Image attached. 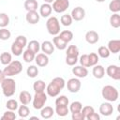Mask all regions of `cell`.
Listing matches in <instances>:
<instances>
[{
    "mask_svg": "<svg viewBox=\"0 0 120 120\" xmlns=\"http://www.w3.org/2000/svg\"><path fill=\"white\" fill-rule=\"evenodd\" d=\"M65 85H66V82L62 77H55L54 79H52V81L48 84L46 88L48 96L52 98L58 96L60 91L65 87Z\"/></svg>",
    "mask_w": 120,
    "mask_h": 120,
    "instance_id": "cell-1",
    "label": "cell"
},
{
    "mask_svg": "<svg viewBox=\"0 0 120 120\" xmlns=\"http://www.w3.org/2000/svg\"><path fill=\"white\" fill-rule=\"evenodd\" d=\"M1 87H2V91H3L4 96L9 98V97H12L15 94L16 82L12 78L7 77L1 82Z\"/></svg>",
    "mask_w": 120,
    "mask_h": 120,
    "instance_id": "cell-2",
    "label": "cell"
},
{
    "mask_svg": "<svg viewBox=\"0 0 120 120\" xmlns=\"http://www.w3.org/2000/svg\"><path fill=\"white\" fill-rule=\"evenodd\" d=\"M22 70V63L18 60H15V61H11L8 65H7V67L4 68L3 72L6 77H12L14 75L21 73Z\"/></svg>",
    "mask_w": 120,
    "mask_h": 120,
    "instance_id": "cell-3",
    "label": "cell"
},
{
    "mask_svg": "<svg viewBox=\"0 0 120 120\" xmlns=\"http://www.w3.org/2000/svg\"><path fill=\"white\" fill-rule=\"evenodd\" d=\"M101 95H102V98L104 99L108 100L109 102L116 101L118 99V97H119L118 90L115 87H113L112 85H105L102 88Z\"/></svg>",
    "mask_w": 120,
    "mask_h": 120,
    "instance_id": "cell-4",
    "label": "cell"
},
{
    "mask_svg": "<svg viewBox=\"0 0 120 120\" xmlns=\"http://www.w3.org/2000/svg\"><path fill=\"white\" fill-rule=\"evenodd\" d=\"M46 27L49 34L57 36L60 33V22L56 17H50L46 22Z\"/></svg>",
    "mask_w": 120,
    "mask_h": 120,
    "instance_id": "cell-5",
    "label": "cell"
},
{
    "mask_svg": "<svg viewBox=\"0 0 120 120\" xmlns=\"http://www.w3.org/2000/svg\"><path fill=\"white\" fill-rule=\"evenodd\" d=\"M47 101V95L44 92H38L35 94L33 98V107L37 110H40L44 107Z\"/></svg>",
    "mask_w": 120,
    "mask_h": 120,
    "instance_id": "cell-6",
    "label": "cell"
},
{
    "mask_svg": "<svg viewBox=\"0 0 120 120\" xmlns=\"http://www.w3.org/2000/svg\"><path fill=\"white\" fill-rule=\"evenodd\" d=\"M69 7L68 0H54L52 2V9L56 13H63L65 12Z\"/></svg>",
    "mask_w": 120,
    "mask_h": 120,
    "instance_id": "cell-7",
    "label": "cell"
},
{
    "mask_svg": "<svg viewBox=\"0 0 120 120\" xmlns=\"http://www.w3.org/2000/svg\"><path fill=\"white\" fill-rule=\"evenodd\" d=\"M106 73L110 78L113 80H120V68L116 65H110L106 68Z\"/></svg>",
    "mask_w": 120,
    "mask_h": 120,
    "instance_id": "cell-8",
    "label": "cell"
},
{
    "mask_svg": "<svg viewBox=\"0 0 120 120\" xmlns=\"http://www.w3.org/2000/svg\"><path fill=\"white\" fill-rule=\"evenodd\" d=\"M67 88L70 93H77L81 88V82L78 78H71L67 82Z\"/></svg>",
    "mask_w": 120,
    "mask_h": 120,
    "instance_id": "cell-9",
    "label": "cell"
},
{
    "mask_svg": "<svg viewBox=\"0 0 120 120\" xmlns=\"http://www.w3.org/2000/svg\"><path fill=\"white\" fill-rule=\"evenodd\" d=\"M70 15H71V17H72V19L74 21L79 22V21H82L84 18V16H85V10L82 7H76V8H74L72 9Z\"/></svg>",
    "mask_w": 120,
    "mask_h": 120,
    "instance_id": "cell-10",
    "label": "cell"
},
{
    "mask_svg": "<svg viewBox=\"0 0 120 120\" xmlns=\"http://www.w3.org/2000/svg\"><path fill=\"white\" fill-rule=\"evenodd\" d=\"M99 112L104 116H109L113 112V107L110 102H104L99 107Z\"/></svg>",
    "mask_w": 120,
    "mask_h": 120,
    "instance_id": "cell-11",
    "label": "cell"
},
{
    "mask_svg": "<svg viewBox=\"0 0 120 120\" xmlns=\"http://www.w3.org/2000/svg\"><path fill=\"white\" fill-rule=\"evenodd\" d=\"M40 15L37 11H27V14L25 16L26 22L30 24H36L39 22Z\"/></svg>",
    "mask_w": 120,
    "mask_h": 120,
    "instance_id": "cell-12",
    "label": "cell"
},
{
    "mask_svg": "<svg viewBox=\"0 0 120 120\" xmlns=\"http://www.w3.org/2000/svg\"><path fill=\"white\" fill-rule=\"evenodd\" d=\"M72 73L78 78H85L88 75V70L85 67L76 66L72 68Z\"/></svg>",
    "mask_w": 120,
    "mask_h": 120,
    "instance_id": "cell-13",
    "label": "cell"
},
{
    "mask_svg": "<svg viewBox=\"0 0 120 120\" xmlns=\"http://www.w3.org/2000/svg\"><path fill=\"white\" fill-rule=\"evenodd\" d=\"M40 49L43 52V53H45L47 55H50L54 52V45L51 41L46 40V41L42 42V44L40 45Z\"/></svg>",
    "mask_w": 120,
    "mask_h": 120,
    "instance_id": "cell-14",
    "label": "cell"
},
{
    "mask_svg": "<svg viewBox=\"0 0 120 120\" xmlns=\"http://www.w3.org/2000/svg\"><path fill=\"white\" fill-rule=\"evenodd\" d=\"M85 40L89 44H95L99 40V36L96 31L90 30L85 34Z\"/></svg>",
    "mask_w": 120,
    "mask_h": 120,
    "instance_id": "cell-15",
    "label": "cell"
},
{
    "mask_svg": "<svg viewBox=\"0 0 120 120\" xmlns=\"http://www.w3.org/2000/svg\"><path fill=\"white\" fill-rule=\"evenodd\" d=\"M108 50L110 52L117 53L120 51V40L119 39H112L108 42Z\"/></svg>",
    "mask_w": 120,
    "mask_h": 120,
    "instance_id": "cell-16",
    "label": "cell"
},
{
    "mask_svg": "<svg viewBox=\"0 0 120 120\" xmlns=\"http://www.w3.org/2000/svg\"><path fill=\"white\" fill-rule=\"evenodd\" d=\"M35 61L38 67H46L49 63V58L45 53H38L35 56Z\"/></svg>",
    "mask_w": 120,
    "mask_h": 120,
    "instance_id": "cell-17",
    "label": "cell"
},
{
    "mask_svg": "<svg viewBox=\"0 0 120 120\" xmlns=\"http://www.w3.org/2000/svg\"><path fill=\"white\" fill-rule=\"evenodd\" d=\"M52 8L50 4L48 3H44L40 6L39 8V15L46 18V17H49L52 13Z\"/></svg>",
    "mask_w": 120,
    "mask_h": 120,
    "instance_id": "cell-18",
    "label": "cell"
},
{
    "mask_svg": "<svg viewBox=\"0 0 120 120\" xmlns=\"http://www.w3.org/2000/svg\"><path fill=\"white\" fill-rule=\"evenodd\" d=\"M92 74L97 79H101L105 75V69L101 65H95L92 70Z\"/></svg>",
    "mask_w": 120,
    "mask_h": 120,
    "instance_id": "cell-19",
    "label": "cell"
},
{
    "mask_svg": "<svg viewBox=\"0 0 120 120\" xmlns=\"http://www.w3.org/2000/svg\"><path fill=\"white\" fill-rule=\"evenodd\" d=\"M40 110H41V111H40V115H41V117L44 118V119H49V118H51V117L53 115V113H54V110H53L51 106L42 107Z\"/></svg>",
    "mask_w": 120,
    "mask_h": 120,
    "instance_id": "cell-20",
    "label": "cell"
},
{
    "mask_svg": "<svg viewBox=\"0 0 120 120\" xmlns=\"http://www.w3.org/2000/svg\"><path fill=\"white\" fill-rule=\"evenodd\" d=\"M19 99H20V101H21L22 104L27 105V104H29L30 101L32 100V96H31V94H30L28 91H22V92L20 93Z\"/></svg>",
    "mask_w": 120,
    "mask_h": 120,
    "instance_id": "cell-21",
    "label": "cell"
},
{
    "mask_svg": "<svg viewBox=\"0 0 120 120\" xmlns=\"http://www.w3.org/2000/svg\"><path fill=\"white\" fill-rule=\"evenodd\" d=\"M52 42H53V45L58 49V50H65L66 48H67V42L66 41H64L59 36H55L54 38H53V39H52Z\"/></svg>",
    "mask_w": 120,
    "mask_h": 120,
    "instance_id": "cell-22",
    "label": "cell"
},
{
    "mask_svg": "<svg viewBox=\"0 0 120 120\" xmlns=\"http://www.w3.org/2000/svg\"><path fill=\"white\" fill-rule=\"evenodd\" d=\"M38 3L37 0H26L24 2V8L27 11H37Z\"/></svg>",
    "mask_w": 120,
    "mask_h": 120,
    "instance_id": "cell-23",
    "label": "cell"
},
{
    "mask_svg": "<svg viewBox=\"0 0 120 120\" xmlns=\"http://www.w3.org/2000/svg\"><path fill=\"white\" fill-rule=\"evenodd\" d=\"M55 112L58 116L64 117L68 115V113L69 112V109L68 105H55Z\"/></svg>",
    "mask_w": 120,
    "mask_h": 120,
    "instance_id": "cell-24",
    "label": "cell"
},
{
    "mask_svg": "<svg viewBox=\"0 0 120 120\" xmlns=\"http://www.w3.org/2000/svg\"><path fill=\"white\" fill-rule=\"evenodd\" d=\"M46 88V84L45 82L42 81V80H38L34 82L33 84V89L35 91V93H38V92H44Z\"/></svg>",
    "mask_w": 120,
    "mask_h": 120,
    "instance_id": "cell-25",
    "label": "cell"
},
{
    "mask_svg": "<svg viewBox=\"0 0 120 120\" xmlns=\"http://www.w3.org/2000/svg\"><path fill=\"white\" fill-rule=\"evenodd\" d=\"M22 50H23V47L21 44H19L17 41H14L12 43V45H11V52H12V53L14 55H16V56L21 55L22 53Z\"/></svg>",
    "mask_w": 120,
    "mask_h": 120,
    "instance_id": "cell-26",
    "label": "cell"
},
{
    "mask_svg": "<svg viewBox=\"0 0 120 120\" xmlns=\"http://www.w3.org/2000/svg\"><path fill=\"white\" fill-rule=\"evenodd\" d=\"M110 23L113 28L120 27V15L118 13H113L110 18Z\"/></svg>",
    "mask_w": 120,
    "mask_h": 120,
    "instance_id": "cell-27",
    "label": "cell"
},
{
    "mask_svg": "<svg viewBox=\"0 0 120 120\" xmlns=\"http://www.w3.org/2000/svg\"><path fill=\"white\" fill-rule=\"evenodd\" d=\"M27 49L32 51L35 54H37L40 50V44L37 40H31L27 45Z\"/></svg>",
    "mask_w": 120,
    "mask_h": 120,
    "instance_id": "cell-28",
    "label": "cell"
},
{
    "mask_svg": "<svg viewBox=\"0 0 120 120\" xmlns=\"http://www.w3.org/2000/svg\"><path fill=\"white\" fill-rule=\"evenodd\" d=\"M59 37H60L64 41H66L67 43H68V42L71 41L72 38H73V33H72L71 31H69V30H65V31H62V32L60 33Z\"/></svg>",
    "mask_w": 120,
    "mask_h": 120,
    "instance_id": "cell-29",
    "label": "cell"
},
{
    "mask_svg": "<svg viewBox=\"0 0 120 120\" xmlns=\"http://www.w3.org/2000/svg\"><path fill=\"white\" fill-rule=\"evenodd\" d=\"M12 60V56L9 52H4L1 53L0 55V63L3 64V65H8Z\"/></svg>",
    "mask_w": 120,
    "mask_h": 120,
    "instance_id": "cell-30",
    "label": "cell"
},
{
    "mask_svg": "<svg viewBox=\"0 0 120 120\" xmlns=\"http://www.w3.org/2000/svg\"><path fill=\"white\" fill-rule=\"evenodd\" d=\"M109 9L113 13H118L120 11V0H112L109 4Z\"/></svg>",
    "mask_w": 120,
    "mask_h": 120,
    "instance_id": "cell-31",
    "label": "cell"
},
{
    "mask_svg": "<svg viewBox=\"0 0 120 120\" xmlns=\"http://www.w3.org/2000/svg\"><path fill=\"white\" fill-rule=\"evenodd\" d=\"M29 112H30V110H29V108L26 106V105H21L20 107H19V109H18V114H19V116L20 117H22V118H25V117H27L28 115H29Z\"/></svg>",
    "mask_w": 120,
    "mask_h": 120,
    "instance_id": "cell-32",
    "label": "cell"
},
{
    "mask_svg": "<svg viewBox=\"0 0 120 120\" xmlns=\"http://www.w3.org/2000/svg\"><path fill=\"white\" fill-rule=\"evenodd\" d=\"M35 56H36V54L32 52V51H30V50H25L24 52H23V54H22V57H23V60L26 62V63H30V62H32L34 59H35Z\"/></svg>",
    "mask_w": 120,
    "mask_h": 120,
    "instance_id": "cell-33",
    "label": "cell"
},
{
    "mask_svg": "<svg viewBox=\"0 0 120 120\" xmlns=\"http://www.w3.org/2000/svg\"><path fill=\"white\" fill-rule=\"evenodd\" d=\"M72 21H73V19H72L71 15H69V14H64V15L61 16V19H60V22H61V23L64 26H69V25H71Z\"/></svg>",
    "mask_w": 120,
    "mask_h": 120,
    "instance_id": "cell-34",
    "label": "cell"
},
{
    "mask_svg": "<svg viewBox=\"0 0 120 120\" xmlns=\"http://www.w3.org/2000/svg\"><path fill=\"white\" fill-rule=\"evenodd\" d=\"M9 23V17L7 13H0V27L5 28Z\"/></svg>",
    "mask_w": 120,
    "mask_h": 120,
    "instance_id": "cell-35",
    "label": "cell"
},
{
    "mask_svg": "<svg viewBox=\"0 0 120 120\" xmlns=\"http://www.w3.org/2000/svg\"><path fill=\"white\" fill-rule=\"evenodd\" d=\"M82 108V104L80 101H73L70 106H69V111L71 112H81Z\"/></svg>",
    "mask_w": 120,
    "mask_h": 120,
    "instance_id": "cell-36",
    "label": "cell"
},
{
    "mask_svg": "<svg viewBox=\"0 0 120 120\" xmlns=\"http://www.w3.org/2000/svg\"><path fill=\"white\" fill-rule=\"evenodd\" d=\"M26 73H27L28 77H30V78H35V77H37L38 74V68L36 66H30V67L27 68Z\"/></svg>",
    "mask_w": 120,
    "mask_h": 120,
    "instance_id": "cell-37",
    "label": "cell"
},
{
    "mask_svg": "<svg viewBox=\"0 0 120 120\" xmlns=\"http://www.w3.org/2000/svg\"><path fill=\"white\" fill-rule=\"evenodd\" d=\"M67 55L68 56H78L79 55V50L76 45H70L68 47L67 50Z\"/></svg>",
    "mask_w": 120,
    "mask_h": 120,
    "instance_id": "cell-38",
    "label": "cell"
},
{
    "mask_svg": "<svg viewBox=\"0 0 120 120\" xmlns=\"http://www.w3.org/2000/svg\"><path fill=\"white\" fill-rule=\"evenodd\" d=\"M98 55H99L100 57H102V58H108V57L110 56V53H111V52H110V51L108 50L107 47L101 46V47L98 48Z\"/></svg>",
    "mask_w": 120,
    "mask_h": 120,
    "instance_id": "cell-39",
    "label": "cell"
},
{
    "mask_svg": "<svg viewBox=\"0 0 120 120\" xmlns=\"http://www.w3.org/2000/svg\"><path fill=\"white\" fill-rule=\"evenodd\" d=\"M1 119L2 120H14V119H16V114H15L14 111L8 110V111L4 112V114L1 117Z\"/></svg>",
    "mask_w": 120,
    "mask_h": 120,
    "instance_id": "cell-40",
    "label": "cell"
},
{
    "mask_svg": "<svg viewBox=\"0 0 120 120\" xmlns=\"http://www.w3.org/2000/svg\"><path fill=\"white\" fill-rule=\"evenodd\" d=\"M88 60H89V66L94 67L98 62V55L95 52H91L90 54H88Z\"/></svg>",
    "mask_w": 120,
    "mask_h": 120,
    "instance_id": "cell-41",
    "label": "cell"
},
{
    "mask_svg": "<svg viewBox=\"0 0 120 120\" xmlns=\"http://www.w3.org/2000/svg\"><path fill=\"white\" fill-rule=\"evenodd\" d=\"M11 36V33L7 28H1L0 29V39L1 40H8L9 39Z\"/></svg>",
    "mask_w": 120,
    "mask_h": 120,
    "instance_id": "cell-42",
    "label": "cell"
},
{
    "mask_svg": "<svg viewBox=\"0 0 120 120\" xmlns=\"http://www.w3.org/2000/svg\"><path fill=\"white\" fill-rule=\"evenodd\" d=\"M6 107L8 108V110L15 111L18 109V102L15 99H8L6 103Z\"/></svg>",
    "mask_w": 120,
    "mask_h": 120,
    "instance_id": "cell-43",
    "label": "cell"
},
{
    "mask_svg": "<svg viewBox=\"0 0 120 120\" xmlns=\"http://www.w3.org/2000/svg\"><path fill=\"white\" fill-rule=\"evenodd\" d=\"M68 98L66 96H60L55 100V105H68Z\"/></svg>",
    "mask_w": 120,
    "mask_h": 120,
    "instance_id": "cell-44",
    "label": "cell"
},
{
    "mask_svg": "<svg viewBox=\"0 0 120 120\" xmlns=\"http://www.w3.org/2000/svg\"><path fill=\"white\" fill-rule=\"evenodd\" d=\"M81 112H82V114L84 115V118L86 119V117H87L91 112H95V110H94V108H93L92 106H84L83 108H82V111H81Z\"/></svg>",
    "mask_w": 120,
    "mask_h": 120,
    "instance_id": "cell-45",
    "label": "cell"
},
{
    "mask_svg": "<svg viewBox=\"0 0 120 120\" xmlns=\"http://www.w3.org/2000/svg\"><path fill=\"white\" fill-rule=\"evenodd\" d=\"M78 62V56H66V63L68 66H74Z\"/></svg>",
    "mask_w": 120,
    "mask_h": 120,
    "instance_id": "cell-46",
    "label": "cell"
},
{
    "mask_svg": "<svg viewBox=\"0 0 120 120\" xmlns=\"http://www.w3.org/2000/svg\"><path fill=\"white\" fill-rule=\"evenodd\" d=\"M80 63L82 67H85V68L90 67L89 66V60H88V54H82L80 57Z\"/></svg>",
    "mask_w": 120,
    "mask_h": 120,
    "instance_id": "cell-47",
    "label": "cell"
},
{
    "mask_svg": "<svg viewBox=\"0 0 120 120\" xmlns=\"http://www.w3.org/2000/svg\"><path fill=\"white\" fill-rule=\"evenodd\" d=\"M15 41H17L19 44H21L23 48H24V47L26 46V44H27V39H26V38H25L24 36H22V35L18 36V37L16 38Z\"/></svg>",
    "mask_w": 120,
    "mask_h": 120,
    "instance_id": "cell-48",
    "label": "cell"
},
{
    "mask_svg": "<svg viewBox=\"0 0 120 120\" xmlns=\"http://www.w3.org/2000/svg\"><path fill=\"white\" fill-rule=\"evenodd\" d=\"M72 119L73 120H84L85 118L82 112H72Z\"/></svg>",
    "mask_w": 120,
    "mask_h": 120,
    "instance_id": "cell-49",
    "label": "cell"
},
{
    "mask_svg": "<svg viewBox=\"0 0 120 120\" xmlns=\"http://www.w3.org/2000/svg\"><path fill=\"white\" fill-rule=\"evenodd\" d=\"M86 119H88V120H99V119H100V116H99V114H98L97 112H91V113L86 117Z\"/></svg>",
    "mask_w": 120,
    "mask_h": 120,
    "instance_id": "cell-50",
    "label": "cell"
},
{
    "mask_svg": "<svg viewBox=\"0 0 120 120\" xmlns=\"http://www.w3.org/2000/svg\"><path fill=\"white\" fill-rule=\"evenodd\" d=\"M5 78H6V76H5L4 72H3V70H0V84H1V82H3V80Z\"/></svg>",
    "mask_w": 120,
    "mask_h": 120,
    "instance_id": "cell-51",
    "label": "cell"
},
{
    "mask_svg": "<svg viewBox=\"0 0 120 120\" xmlns=\"http://www.w3.org/2000/svg\"><path fill=\"white\" fill-rule=\"evenodd\" d=\"M45 1V3H48V4H51V3H52L54 0H44Z\"/></svg>",
    "mask_w": 120,
    "mask_h": 120,
    "instance_id": "cell-52",
    "label": "cell"
},
{
    "mask_svg": "<svg viewBox=\"0 0 120 120\" xmlns=\"http://www.w3.org/2000/svg\"><path fill=\"white\" fill-rule=\"evenodd\" d=\"M30 119H38V118L36 117V116H32V117H30Z\"/></svg>",
    "mask_w": 120,
    "mask_h": 120,
    "instance_id": "cell-53",
    "label": "cell"
},
{
    "mask_svg": "<svg viewBox=\"0 0 120 120\" xmlns=\"http://www.w3.org/2000/svg\"><path fill=\"white\" fill-rule=\"evenodd\" d=\"M97 2H99V3H101V2H104L105 0H96Z\"/></svg>",
    "mask_w": 120,
    "mask_h": 120,
    "instance_id": "cell-54",
    "label": "cell"
}]
</instances>
